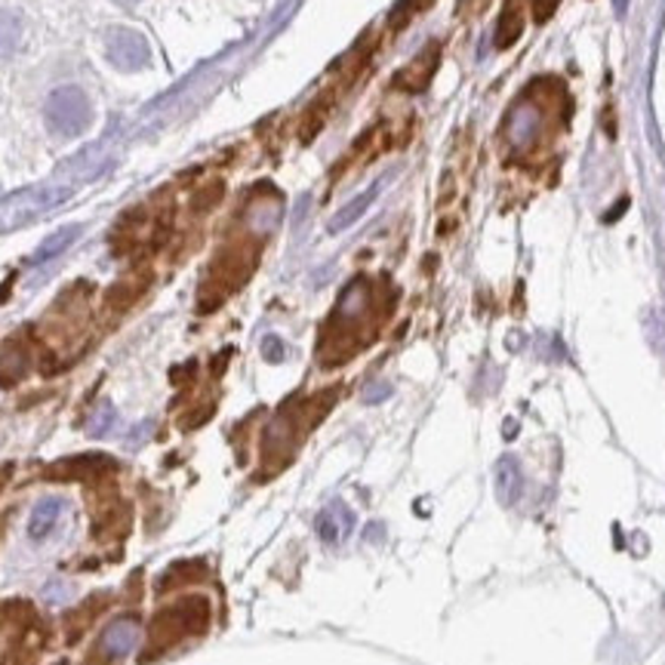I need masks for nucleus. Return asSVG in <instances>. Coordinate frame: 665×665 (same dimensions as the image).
Here are the masks:
<instances>
[{
    "mask_svg": "<svg viewBox=\"0 0 665 665\" xmlns=\"http://www.w3.org/2000/svg\"><path fill=\"white\" fill-rule=\"evenodd\" d=\"M44 124L56 140H78L93 124V102L75 84H63L44 102Z\"/></svg>",
    "mask_w": 665,
    "mask_h": 665,
    "instance_id": "1",
    "label": "nucleus"
},
{
    "mask_svg": "<svg viewBox=\"0 0 665 665\" xmlns=\"http://www.w3.org/2000/svg\"><path fill=\"white\" fill-rule=\"evenodd\" d=\"M106 56L118 71H142L152 65V44L136 29H109L106 32Z\"/></svg>",
    "mask_w": 665,
    "mask_h": 665,
    "instance_id": "2",
    "label": "nucleus"
},
{
    "mask_svg": "<svg viewBox=\"0 0 665 665\" xmlns=\"http://www.w3.org/2000/svg\"><path fill=\"white\" fill-rule=\"evenodd\" d=\"M198 603L201 601L179 603V607H173L170 613H160L155 629H152V644H155V647H170L179 638H186V634L191 632H201L203 622H207V610L195 617V607H198Z\"/></svg>",
    "mask_w": 665,
    "mask_h": 665,
    "instance_id": "3",
    "label": "nucleus"
},
{
    "mask_svg": "<svg viewBox=\"0 0 665 665\" xmlns=\"http://www.w3.org/2000/svg\"><path fill=\"white\" fill-rule=\"evenodd\" d=\"M142 622L136 617H121L106 625V632L99 634V656L102 660H124L133 650L140 647Z\"/></svg>",
    "mask_w": 665,
    "mask_h": 665,
    "instance_id": "4",
    "label": "nucleus"
},
{
    "mask_svg": "<svg viewBox=\"0 0 665 665\" xmlns=\"http://www.w3.org/2000/svg\"><path fill=\"white\" fill-rule=\"evenodd\" d=\"M352 530H355V511L345 502H333L318 514V536L324 540V545H342L352 536Z\"/></svg>",
    "mask_w": 665,
    "mask_h": 665,
    "instance_id": "5",
    "label": "nucleus"
},
{
    "mask_svg": "<svg viewBox=\"0 0 665 665\" xmlns=\"http://www.w3.org/2000/svg\"><path fill=\"white\" fill-rule=\"evenodd\" d=\"M542 130V109L536 102L524 99L521 106H514L509 114V124H506V133L514 145H527L540 136Z\"/></svg>",
    "mask_w": 665,
    "mask_h": 665,
    "instance_id": "6",
    "label": "nucleus"
},
{
    "mask_svg": "<svg viewBox=\"0 0 665 665\" xmlns=\"http://www.w3.org/2000/svg\"><path fill=\"white\" fill-rule=\"evenodd\" d=\"M494 490L502 506H514L524 496V472H521V463L514 456H502L496 463Z\"/></svg>",
    "mask_w": 665,
    "mask_h": 665,
    "instance_id": "7",
    "label": "nucleus"
},
{
    "mask_svg": "<svg viewBox=\"0 0 665 665\" xmlns=\"http://www.w3.org/2000/svg\"><path fill=\"white\" fill-rule=\"evenodd\" d=\"M63 511L65 502L59 496L41 499V502L34 506L32 518H29V536H32V540H47L49 533L56 530V524L63 521Z\"/></svg>",
    "mask_w": 665,
    "mask_h": 665,
    "instance_id": "8",
    "label": "nucleus"
},
{
    "mask_svg": "<svg viewBox=\"0 0 665 665\" xmlns=\"http://www.w3.org/2000/svg\"><path fill=\"white\" fill-rule=\"evenodd\" d=\"M22 34H25L22 16L13 13V10H3V7H0V59L13 56V53L22 47Z\"/></svg>",
    "mask_w": 665,
    "mask_h": 665,
    "instance_id": "9",
    "label": "nucleus"
},
{
    "mask_svg": "<svg viewBox=\"0 0 665 665\" xmlns=\"http://www.w3.org/2000/svg\"><path fill=\"white\" fill-rule=\"evenodd\" d=\"M376 195H379V186L367 188V191H364L361 198H355V201H352V203H345L340 213L330 219V232L340 234V232H345L348 225H355L357 219L367 213V207H370V203L376 201Z\"/></svg>",
    "mask_w": 665,
    "mask_h": 665,
    "instance_id": "10",
    "label": "nucleus"
},
{
    "mask_svg": "<svg viewBox=\"0 0 665 665\" xmlns=\"http://www.w3.org/2000/svg\"><path fill=\"white\" fill-rule=\"evenodd\" d=\"M521 34H524V19L518 13V7H506L499 22H496V44L499 47H511Z\"/></svg>",
    "mask_w": 665,
    "mask_h": 665,
    "instance_id": "11",
    "label": "nucleus"
},
{
    "mask_svg": "<svg viewBox=\"0 0 665 665\" xmlns=\"http://www.w3.org/2000/svg\"><path fill=\"white\" fill-rule=\"evenodd\" d=\"M80 234L78 225H71V229H63L59 234H53L44 247L37 250V256H34V263H47V259H53V256H59L63 250H68L71 244H75V237Z\"/></svg>",
    "mask_w": 665,
    "mask_h": 665,
    "instance_id": "12",
    "label": "nucleus"
},
{
    "mask_svg": "<svg viewBox=\"0 0 665 665\" xmlns=\"http://www.w3.org/2000/svg\"><path fill=\"white\" fill-rule=\"evenodd\" d=\"M263 355H265V361H268V364H280V361H284V355H287V352H284V342H280L278 336H265Z\"/></svg>",
    "mask_w": 665,
    "mask_h": 665,
    "instance_id": "13",
    "label": "nucleus"
},
{
    "mask_svg": "<svg viewBox=\"0 0 665 665\" xmlns=\"http://www.w3.org/2000/svg\"><path fill=\"white\" fill-rule=\"evenodd\" d=\"M557 3L561 0H533V16H536V22H548V19L555 16Z\"/></svg>",
    "mask_w": 665,
    "mask_h": 665,
    "instance_id": "14",
    "label": "nucleus"
},
{
    "mask_svg": "<svg viewBox=\"0 0 665 665\" xmlns=\"http://www.w3.org/2000/svg\"><path fill=\"white\" fill-rule=\"evenodd\" d=\"M613 7H617L619 16H625V13H629V0H613Z\"/></svg>",
    "mask_w": 665,
    "mask_h": 665,
    "instance_id": "15",
    "label": "nucleus"
},
{
    "mask_svg": "<svg viewBox=\"0 0 665 665\" xmlns=\"http://www.w3.org/2000/svg\"><path fill=\"white\" fill-rule=\"evenodd\" d=\"M118 3H124V7H136L140 0H118Z\"/></svg>",
    "mask_w": 665,
    "mask_h": 665,
    "instance_id": "16",
    "label": "nucleus"
}]
</instances>
